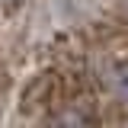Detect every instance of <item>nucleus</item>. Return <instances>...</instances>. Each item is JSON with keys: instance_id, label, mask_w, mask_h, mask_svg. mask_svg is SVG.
<instances>
[{"instance_id": "nucleus-2", "label": "nucleus", "mask_w": 128, "mask_h": 128, "mask_svg": "<svg viewBox=\"0 0 128 128\" xmlns=\"http://www.w3.org/2000/svg\"><path fill=\"white\" fill-rule=\"evenodd\" d=\"M106 83H109L112 96H118L122 102H128V61H118L109 67V74H106Z\"/></svg>"}, {"instance_id": "nucleus-1", "label": "nucleus", "mask_w": 128, "mask_h": 128, "mask_svg": "<svg viewBox=\"0 0 128 128\" xmlns=\"http://www.w3.org/2000/svg\"><path fill=\"white\" fill-rule=\"evenodd\" d=\"M54 93H58V77L54 74H38L26 86V93H22V109L32 112V109H38V106H48L54 99Z\"/></svg>"}, {"instance_id": "nucleus-3", "label": "nucleus", "mask_w": 128, "mask_h": 128, "mask_svg": "<svg viewBox=\"0 0 128 128\" xmlns=\"http://www.w3.org/2000/svg\"><path fill=\"white\" fill-rule=\"evenodd\" d=\"M58 125H90L93 122V112H80V109H67L61 115H54Z\"/></svg>"}]
</instances>
